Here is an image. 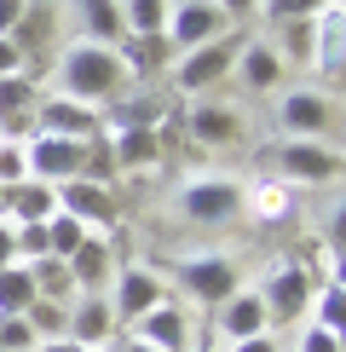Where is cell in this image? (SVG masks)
I'll list each match as a JSON object with an SVG mask.
<instances>
[{
    "mask_svg": "<svg viewBox=\"0 0 346 352\" xmlns=\"http://www.w3.org/2000/svg\"><path fill=\"white\" fill-rule=\"evenodd\" d=\"M35 329L23 324V318H0V352H35Z\"/></svg>",
    "mask_w": 346,
    "mask_h": 352,
    "instance_id": "obj_36",
    "label": "cell"
},
{
    "mask_svg": "<svg viewBox=\"0 0 346 352\" xmlns=\"http://www.w3.org/2000/svg\"><path fill=\"white\" fill-rule=\"evenodd\" d=\"M81 12V41H98V47H122L127 23H122V0H76Z\"/></svg>",
    "mask_w": 346,
    "mask_h": 352,
    "instance_id": "obj_24",
    "label": "cell"
},
{
    "mask_svg": "<svg viewBox=\"0 0 346 352\" xmlns=\"http://www.w3.org/2000/svg\"><path fill=\"white\" fill-rule=\"evenodd\" d=\"M58 214V190L41 179H18L12 190H0V219L6 226H47Z\"/></svg>",
    "mask_w": 346,
    "mask_h": 352,
    "instance_id": "obj_20",
    "label": "cell"
},
{
    "mask_svg": "<svg viewBox=\"0 0 346 352\" xmlns=\"http://www.w3.org/2000/svg\"><path fill=\"white\" fill-rule=\"evenodd\" d=\"M76 179H93V185H110L115 190V156H110V133H93V139H81V173Z\"/></svg>",
    "mask_w": 346,
    "mask_h": 352,
    "instance_id": "obj_29",
    "label": "cell"
},
{
    "mask_svg": "<svg viewBox=\"0 0 346 352\" xmlns=\"http://www.w3.org/2000/svg\"><path fill=\"white\" fill-rule=\"evenodd\" d=\"M306 69L341 81V69H346V12H341V0H329L312 18V64Z\"/></svg>",
    "mask_w": 346,
    "mask_h": 352,
    "instance_id": "obj_18",
    "label": "cell"
},
{
    "mask_svg": "<svg viewBox=\"0 0 346 352\" xmlns=\"http://www.w3.org/2000/svg\"><path fill=\"white\" fill-rule=\"evenodd\" d=\"M58 214L81 219L86 231H115L122 226V202H115L110 185H93V179H64L58 185Z\"/></svg>",
    "mask_w": 346,
    "mask_h": 352,
    "instance_id": "obj_12",
    "label": "cell"
},
{
    "mask_svg": "<svg viewBox=\"0 0 346 352\" xmlns=\"http://www.w3.org/2000/svg\"><path fill=\"white\" fill-rule=\"evenodd\" d=\"M266 300H260V289H237L231 300L214 306V335L220 341H249V335H266Z\"/></svg>",
    "mask_w": 346,
    "mask_h": 352,
    "instance_id": "obj_19",
    "label": "cell"
},
{
    "mask_svg": "<svg viewBox=\"0 0 346 352\" xmlns=\"http://www.w3.org/2000/svg\"><path fill=\"white\" fill-rule=\"evenodd\" d=\"M168 289H179L191 306H220V300H231L242 289V272H237V260L231 254H214V248H202V254H179L173 260V283Z\"/></svg>",
    "mask_w": 346,
    "mask_h": 352,
    "instance_id": "obj_2",
    "label": "cell"
},
{
    "mask_svg": "<svg viewBox=\"0 0 346 352\" xmlns=\"http://www.w3.org/2000/svg\"><path fill=\"white\" fill-rule=\"evenodd\" d=\"M127 335L144 341V346H156V352H185V346H191V318H185V300L173 295V300H162V306H150V312H144Z\"/></svg>",
    "mask_w": 346,
    "mask_h": 352,
    "instance_id": "obj_16",
    "label": "cell"
},
{
    "mask_svg": "<svg viewBox=\"0 0 346 352\" xmlns=\"http://www.w3.org/2000/svg\"><path fill=\"white\" fill-rule=\"evenodd\" d=\"M52 69H58V93L64 98H81V104H98V110L133 87V69H127L122 47H98V41H69L52 58Z\"/></svg>",
    "mask_w": 346,
    "mask_h": 352,
    "instance_id": "obj_1",
    "label": "cell"
},
{
    "mask_svg": "<svg viewBox=\"0 0 346 352\" xmlns=\"http://www.w3.org/2000/svg\"><path fill=\"white\" fill-rule=\"evenodd\" d=\"M110 156H115V173H150L162 168V139L144 133V127H110Z\"/></svg>",
    "mask_w": 346,
    "mask_h": 352,
    "instance_id": "obj_22",
    "label": "cell"
},
{
    "mask_svg": "<svg viewBox=\"0 0 346 352\" xmlns=\"http://www.w3.org/2000/svg\"><path fill=\"white\" fill-rule=\"evenodd\" d=\"M29 277H35V295L41 300H76V277H69V260H58V254H41V260H29Z\"/></svg>",
    "mask_w": 346,
    "mask_h": 352,
    "instance_id": "obj_26",
    "label": "cell"
},
{
    "mask_svg": "<svg viewBox=\"0 0 346 352\" xmlns=\"http://www.w3.org/2000/svg\"><path fill=\"white\" fill-rule=\"evenodd\" d=\"M18 179H29V162H23V144H18V139H0V190H12Z\"/></svg>",
    "mask_w": 346,
    "mask_h": 352,
    "instance_id": "obj_35",
    "label": "cell"
},
{
    "mask_svg": "<svg viewBox=\"0 0 346 352\" xmlns=\"http://www.w3.org/2000/svg\"><path fill=\"white\" fill-rule=\"evenodd\" d=\"M162 122H168V98L150 93V87H139V93L127 87L122 98L104 104V133H110V127H144V133H156Z\"/></svg>",
    "mask_w": 346,
    "mask_h": 352,
    "instance_id": "obj_21",
    "label": "cell"
},
{
    "mask_svg": "<svg viewBox=\"0 0 346 352\" xmlns=\"http://www.w3.org/2000/svg\"><path fill=\"white\" fill-rule=\"evenodd\" d=\"M185 139L202 144V151L237 144V139H242V110H237V104H214V98H202V104L185 110Z\"/></svg>",
    "mask_w": 346,
    "mask_h": 352,
    "instance_id": "obj_17",
    "label": "cell"
},
{
    "mask_svg": "<svg viewBox=\"0 0 346 352\" xmlns=\"http://www.w3.org/2000/svg\"><path fill=\"white\" fill-rule=\"evenodd\" d=\"M23 324L35 329V341H64V329H69V306L64 300H29V312H23Z\"/></svg>",
    "mask_w": 346,
    "mask_h": 352,
    "instance_id": "obj_30",
    "label": "cell"
},
{
    "mask_svg": "<svg viewBox=\"0 0 346 352\" xmlns=\"http://www.w3.org/2000/svg\"><path fill=\"white\" fill-rule=\"evenodd\" d=\"M29 300H35V277H29V266L23 260L0 266V318H23Z\"/></svg>",
    "mask_w": 346,
    "mask_h": 352,
    "instance_id": "obj_27",
    "label": "cell"
},
{
    "mask_svg": "<svg viewBox=\"0 0 346 352\" xmlns=\"http://www.w3.org/2000/svg\"><path fill=\"white\" fill-rule=\"evenodd\" d=\"M271 47H277V58L288 69H306L312 64V18H300V23H277V35H271Z\"/></svg>",
    "mask_w": 346,
    "mask_h": 352,
    "instance_id": "obj_31",
    "label": "cell"
},
{
    "mask_svg": "<svg viewBox=\"0 0 346 352\" xmlns=\"http://www.w3.org/2000/svg\"><path fill=\"white\" fill-rule=\"evenodd\" d=\"M295 352H341V335L306 324V329H300V341H295Z\"/></svg>",
    "mask_w": 346,
    "mask_h": 352,
    "instance_id": "obj_38",
    "label": "cell"
},
{
    "mask_svg": "<svg viewBox=\"0 0 346 352\" xmlns=\"http://www.w3.org/2000/svg\"><path fill=\"white\" fill-rule=\"evenodd\" d=\"M81 237H86V226H81V219H69V214H52V219H47V254L69 260V254L81 248Z\"/></svg>",
    "mask_w": 346,
    "mask_h": 352,
    "instance_id": "obj_33",
    "label": "cell"
},
{
    "mask_svg": "<svg viewBox=\"0 0 346 352\" xmlns=\"http://www.w3.org/2000/svg\"><path fill=\"white\" fill-rule=\"evenodd\" d=\"M283 76H288V64L277 58V47H271L266 35H249L237 47V58H231V81H237L249 98H271L283 87Z\"/></svg>",
    "mask_w": 346,
    "mask_h": 352,
    "instance_id": "obj_10",
    "label": "cell"
},
{
    "mask_svg": "<svg viewBox=\"0 0 346 352\" xmlns=\"http://www.w3.org/2000/svg\"><path fill=\"white\" fill-rule=\"evenodd\" d=\"M179 214L202 231H220L231 219H242V185L220 179V173H202V179H185L179 190Z\"/></svg>",
    "mask_w": 346,
    "mask_h": 352,
    "instance_id": "obj_6",
    "label": "cell"
},
{
    "mask_svg": "<svg viewBox=\"0 0 346 352\" xmlns=\"http://www.w3.org/2000/svg\"><path fill=\"white\" fill-rule=\"evenodd\" d=\"M312 289H317V277L300 266V260H283V266H271V272H266V283H260V300H266V324H271V329L300 324V318H306V306H312Z\"/></svg>",
    "mask_w": 346,
    "mask_h": 352,
    "instance_id": "obj_8",
    "label": "cell"
},
{
    "mask_svg": "<svg viewBox=\"0 0 346 352\" xmlns=\"http://www.w3.org/2000/svg\"><path fill=\"white\" fill-rule=\"evenodd\" d=\"M35 352H81V346H76V341H41Z\"/></svg>",
    "mask_w": 346,
    "mask_h": 352,
    "instance_id": "obj_44",
    "label": "cell"
},
{
    "mask_svg": "<svg viewBox=\"0 0 346 352\" xmlns=\"http://www.w3.org/2000/svg\"><path fill=\"white\" fill-rule=\"evenodd\" d=\"M306 318H312L317 329H335V335H341V318H346V289H341V272H329V283H317V289H312Z\"/></svg>",
    "mask_w": 346,
    "mask_h": 352,
    "instance_id": "obj_28",
    "label": "cell"
},
{
    "mask_svg": "<svg viewBox=\"0 0 346 352\" xmlns=\"http://www.w3.org/2000/svg\"><path fill=\"white\" fill-rule=\"evenodd\" d=\"M23 162H29V179L41 185H64L81 173V139H58V133H29L23 139Z\"/></svg>",
    "mask_w": 346,
    "mask_h": 352,
    "instance_id": "obj_13",
    "label": "cell"
},
{
    "mask_svg": "<svg viewBox=\"0 0 346 352\" xmlns=\"http://www.w3.org/2000/svg\"><path fill=\"white\" fill-rule=\"evenodd\" d=\"M277 133L283 139H335L341 98L323 93V87H283L277 93Z\"/></svg>",
    "mask_w": 346,
    "mask_h": 352,
    "instance_id": "obj_3",
    "label": "cell"
},
{
    "mask_svg": "<svg viewBox=\"0 0 346 352\" xmlns=\"http://www.w3.org/2000/svg\"><path fill=\"white\" fill-rule=\"evenodd\" d=\"M122 58H127V69H133V81H144V76H162L173 64V47H168V35H127Z\"/></svg>",
    "mask_w": 346,
    "mask_h": 352,
    "instance_id": "obj_25",
    "label": "cell"
},
{
    "mask_svg": "<svg viewBox=\"0 0 346 352\" xmlns=\"http://www.w3.org/2000/svg\"><path fill=\"white\" fill-rule=\"evenodd\" d=\"M115 237L110 231H86L81 248L69 254V277H76V295H110V283H115Z\"/></svg>",
    "mask_w": 346,
    "mask_h": 352,
    "instance_id": "obj_14",
    "label": "cell"
},
{
    "mask_svg": "<svg viewBox=\"0 0 346 352\" xmlns=\"http://www.w3.org/2000/svg\"><path fill=\"white\" fill-rule=\"evenodd\" d=\"M237 47H242V35L231 29V35H220V41H202V47L179 52V58L168 64L173 87H179V93H191V98H208L214 87L231 81V58H237Z\"/></svg>",
    "mask_w": 346,
    "mask_h": 352,
    "instance_id": "obj_5",
    "label": "cell"
},
{
    "mask_svg": "<svg viewBox=\"0 0 346 352\" xmlns=\"http://www.w3.org/2000/svg\"><path fill=\"white\" fill-rule=\"evenodd\" d=\"M35 133L93 139V133H104V110H98V104H81V98H64V93H41V98H35Z\"/></svg>",
    "mask_w": 346,
    "mask_h": 352,
    "instance_id": "obj_11",
    "label": "cell"
},
{
    "mask_svg": "<svg viewBox=\"0 0 346 352\" xmlns=\"http://www.w3.org/2000/svg\"><path fill=\"white\" fill-rule=\"evenodd\" d=\"M329 0H260V12H266L271 23H300V18H317Z\"/></svg>",
    "mask_w": 346,
    "mask_h": 352,
    "instance_id": "obj_34",
    "label": "cell"
},
{
    "mask_svg": "<svg viewBox=\"0 0 346 352\" xmlns=\"http://www.w3.org/2000/svg\"><path fill=\"white\" fill-rule=\"evenodd\" d=\"M12 260H18V243H12V226L0 219V266H12Z\"/></svg>",
    "mask_w": 346,
    "mask_h": 352,
    "instance_id": "obj_43",
    "label": "cell"
},
{
    "mask_svg": "<svg viewBox=\"0 0 346 352\" xmlns=\"http://www.w3.org/2000/svg\"><path fill=\"white\" fill-rule=\"evenodd\" d=\"M173 300V289H168V277L156 272V266H139V260H122L115 266V283H110V306H115V324L122 329H133L150 306H162Z\"/></svg>",
    "mask_w": 346,
    "mask_h": 352,
    "instance_id": "obj_7",
    "label": "cell"
},
{
    "mask_svg": "<svg viewBox=\"0 0 346 352\" xmlns=\"http://www.w3.org/2000/svg\"><path fill=\"white\" fill-rule=\"evenodd\" d=\"M12 243H18V260L29 266V260L47 254V226H12Z\"/></svg>",
    "mask_w": 346,
    "mask_h": 352,
    "instance_id": "obj_37",
    "label": "cell"
},
{
    "mask_svg": "<svg viewBox=\"0 0 346 352\" xmlns=\"http://www.w3.org/2000/svg\"><path fill=\"white\" fill-rule=\"evenodd\" d=\"M231 352H277V329H266V335H249V341H231Z\"/></svg>",
    "mask_w": 346,
    "mask_h": 352,
    "instance_id": "obj_40",
    "label": "cell"
},
{
    "mask_svg": "<svg viewBox=\"0 0 346 352\" xmlns=\"http://www.w3.org/2000/svg\"><path fill=\"white\" fill-rule=\"evenodd\" d=\"M266 156L277 162L283 185H317V190H323V185H335L341 173H346L335 139H277Z\"/></svg>",
    "mask_w": 346,
    "mask_h": 352,
    "instance_id": "obj_4",
    "label": "cell"
},
{
    "mask_svg": "<svg viewBox=\"0 0 346 352\" xmlns=\"http://www.w3.org/2000/svg\"><path fill=\"white\" fill-rule=\"evenodd\" d=\"M214 6L225 12V23H231V29L249 23V18H260V0H214Z\"/></svg>",
    "mask_w": 346,
    "mask_h": 352,
    "instance_id": "obj_39",
    "label": "cell"
},
{
    "mask_svg": "<svg viewBox=\"0 0 346 352\" xmlns=\"http://www.w3.org/2000/svg\"><path fill=\"white\" fill-rule=\"evenodd\" d=\"M23 6L29 0H0V35H12V23L23 18Z\"/></svg>",
    "mask_w": 346,
    "mask_h": 352,
    "instance_id": "obj_42",
    "label": "cell"
},
{
    "mask_svg": "<svg viewBox=\"0 0 346 352\" xmlns=\"http://www.w3.org/2000/svg\"><path fill=\"white\" fill-rule=\"evenodd\" d=\"M23 69V58H18V47H12L6 35H0V76H18Z\"/></svg>",
    "mask_w": 346,
    "mask_h": 352,
    "instance_id": "obj_41",
    "label": "cell"
},
{
    "mask_svg": "<svg viewBox=\"0 0 346 352\" xmlns=\"http://www.w3.org/2000/svg\"><path fill=\"white\" fill-rule=\"evenodd\" d=\"M185 352H220V341H191Z\"/></svg>",
    "mask_w": 346,
    "mask_h": 352,
    "instance_id": "obj_45",
    "label": "cell"
},
{
    "mask_svg": "<svg viewBox=\"0 0 346 352\" xmlns=\"http://www.w3.org/2000/svg\"><path fill=\"white\" fill-rule=\"evenodd\" d=\"M168 47H173V58L179 52H191V47H202V41H220V35H231V23H225V12L214 6V0H168Z\"/></svg>",
    "mask_w": 346,
    "mask_h": 352,
    "instance_id": "obj_9",
    "label": "cell"
},
{
    "mask_svg": "<svg viewBox=\"0 0 346 352\" xmlns=\"http://www.w3.org/2000/svg\"><path fill=\"white\" fill-rule=\"evenodd\" d=\"M127 35H162L168 29V0H122Z\"/></svg>",
    "mask_w": 346,
    "mask_h": 352,
    "instance_id": "obj_32",
    "label": "cell"
},
{
    "mask_svg": "<svg viewBox=\"0 0 346 352\" xmlns=\"http://www.w3.org/2000/svg\"><path fill=\"white\" fill-rule=\"evenodd\" d=\"M64 341H76V346H110V341H122V324H115L110 295H76V300H69Z\"/></svg>",
    "mask_w": 346,
    "mask_h": 352,
    "instance_id": "obj_15",
    "label": "cell"
},
{
    "mask_svg": "<svg viewBox=\"0 0 346 352\" xmlns=\"http://www.w3.org/2000/svg\"><path fill=\"white\" fill-rule=\"evenodd\" d=\"M242 214H254L260 226H283V219L295 214V185H283V179L242 185Z\"/></svg>",
    "mask_w": 346,
    "mask_h": 352,
    "instance_id": "obj_23",
    "label": "cell"
}]
</instances>
